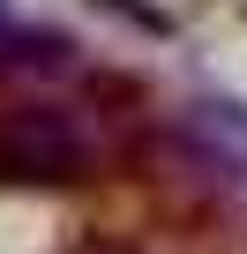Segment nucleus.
I'll use <instances>...</instances> for the list:
<instances>
[{"instance_id": "f03ea898", "label": "nucleus", "mask_w": 247, "mask_h": 254, "mask_svg": "<svg viewBox=\"0 0 247 254\" xmlns=\"http://www.w3.org/2000/svg\"><path fill=\"white\" fill-rule=\"evenodd\" d=\"M187 135L202 142V157H210L217 172H240V180H247V112H240L232 97H195V105H187Z\"/></svg>"}, {"instance_id": "f257e3e1", "label": "nucleus", "mask_w": 247, "mask_h": 254, "mask_svg": "<svg viewBox=\"0 0 247 254\" xmlns=\"http://www.w3.org/2000/svg\"><path fill=\"white\" fill-rule=\"evenodd\" d=\"M97 150H90V127L60 105H8L0 112V180H38V187H68L90 180Z\"/></svg>"}, {"instance_id": "7ed1b4c3", "label": "nucleus", "mask_w": 247, "mask_h": 254, "mask_svg": "<svg viewBox=\"0 0 247 254\" xmlns=\"http://www.w3.org/2000/svg\"><path fill=\"white\" fill-rule=\"evenodd\" d=\"M68 254H135L128 239H82V247H68Z\"/></svg>"}]
</instances>
